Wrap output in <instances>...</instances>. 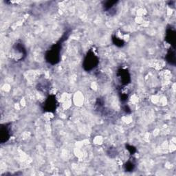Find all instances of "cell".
<instances>
[{
    "instance_id": "cell-1",
    "label": "cell",
    "mask_w": 176,
    "mask_h": 176,
    "mask_svg": "<svg viewBox=\"0 0 176 176\" xmlns=\"http://www.w3.org/2000/svg\"><path fill=\"white\" fill-rule=\"evenodd\" d=\"M60 43L54 45V46L51 47V49L49 50L48 52L46 54L47 61L52 64V65L58 63L60 59Z\"/></svg>"
},
{
    "instance_id": "cell-2",
    "label": "cell",
    "mask_w": 176,
    "mask_h": 176,
    "mask_svg": "<svg viewBox=\"0 0 176 176\" xmlns=\"http://www.w3.org/2000/svg\"><path fill=\"white\" fill-rule=\"evenodd\" d=\"M98 63V57L95 55L94 52L89 51V53L86 55L85 59L83 63V68L87 71L93 70L97 66Z\"/></svg>"
},
{
    "instance_id": "cell-3",
    "label": "cell",
    "mask_w": 176,
    "mask_h": 176,
    "mask_svg": "<svg viewBox=\"0 0 176 176\" xmlns=\"http://www.w3.org/2000/svg\"><path fill=\"white\" fill-rule=\"evenodd\" d=\"M10 136V127L8 126L7 124H5L1 127V142L2 143L6 142Z\"/></svg>"
},
{
    "instance_id": "cell-4",
    "label": "cell",
    "mask_w": 176,
    "mask_h": 176,
    "mask_svg": "<svg viewBox=\"0 0 176 176\" xmlns=\"http://www.w3.org/2000/svg\"><path fill=\"white\" fill-rule=\"evenodd\" d=\"M56 100L54 97H50L47 99L45 103V109L48 111H52L56 110Z\"/></svg>"
},
{
    "instance_id": "cell-5",
    "label": "cell",
    "mask_w": 176,
    "mask_h": 176,
    "mask_svg": "<svg viewBox=\"0 0 176 176\" xmlns=\"http://www.w3.org/2000/svg\"><path fill=\"white\" fill-rule=\"evenodd\" d=\"M119 78L122 81L123 84L127 85L128 82L130 81V76L126 70H121V71L119 72Z\"/></svg>"
},
{
    "instance_id": "cell-6",
    "label": "cell",
    "mask_w": 176,
    "mask_h": 176,
    "mask_svg": "<svg viewBox=\"0 0 176 176\" xmlns=\"http://www.w3.org/2000/svg\"><path fill=\"white\" fill-rule=\"evenodd\" d=\"M166 41L171 44H174L175 43V31L169 29L166 32Z\"/></svg>"
},
{
    "instance_id": "cell-7",
    "label": "cell",
    "mask_w": 176,
    "mask_h": 176,
    "mask_svg": "<svg viewBox=\"0 0 176 176\" xmlns=\"http://www.w3.org/2000/svg\"><path fill=\"white\" fill-rule=\"evenodd\" d=\"M166 59H167L168 61L171 64H174L175 63V52H174V51H172V50L169 51V52L167 54Z\"/></svg>"
},
{
    "instance_id": "cell-8",
    "label": "cell",
    "mask_w": 176,
    "mask_h": 176,
    "mask_svg": "<svg viewBox=\"0 0 176 176\" xmlns=\"http://www.w3.org/2000/svg\"><path fill=\"white\" fill-rule=\"evenodd\" d=\"M116 3L117 2H110V1H108L107 2H105V4H104V8H105V11H110L111 8H112L116 4Z\"/></svg>"
},
{
    "instance_id": "cell-9",
    "label": "cell",
    "mask_w": 176,
    "mask_h": 176,
    "mask_svg": "<svg viewBox=\"0 0 176 176\" xmlns=\"http://www.w3.org/2000/svg\"><path fill=\"white\" fill-rule=\"evenodd\" d=\"M134 166H135V165H134V164L132 161L127 162V163L125 165V170H126V171H132L133 169V168H134Z\"/></svg>"
}]
</instances>
